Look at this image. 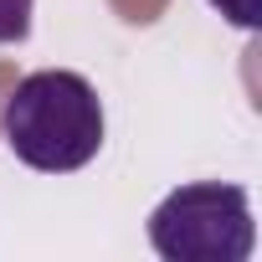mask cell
<instances>
[{"label": "cell", "mask_w": 262, "mask_h": 262, "mask_svg": "<svg viewBox=\"0 0 262 262\" xmlns=\"http://www.w3.org/2000/svg\"><path fill=\"white\" fill-rule=\"evenodd\" d=\"M31 6L36 0H0V47L31 36Z\"/></svg>", "instance_id": "3"}, {"label": "cell", "mask_w": 262, "mask_h": 262, "mask_svg": "<svg viewBox=\"0 0 262 262\" xmlns=\"http://www.w3.org/2000/svg\"><path fill=\"white\" fill-rule=\"evenodd\" d=\"M211 6H216L231 26H242V31H252V26H257V0H211Z\"/></svg>", "instance_id": "4"}, {"label": "cell", "mask_w": 262, "mask_h": 262, "mask_svg": "<svg viewBox=\"0 0 262 262\" xmlns=\"http://www.w3.org/2000/svg\"><path fill=\"white\" fill-rule=\"evenodd\" d=\"M149 247L165 262H247L257 252L247 190L226 180H195L170 190L149 211Z\"/></svg>", "instance_id": "2"}, {"label": "cell", "mask_w": 262, "mask_h": 262, "mask_svg": "<svg viewBox=\"0 0 262 262\" xmlns=\"http://www.w3.org/2000/svg\"><path fill=\"white\" fill-rule=\"evenodd\" d=\"M0 139L41 175H72L103 149V98L82 72L41 67L0 103Z\"/></svg>", "instance_id": "1"}]
</instances>
